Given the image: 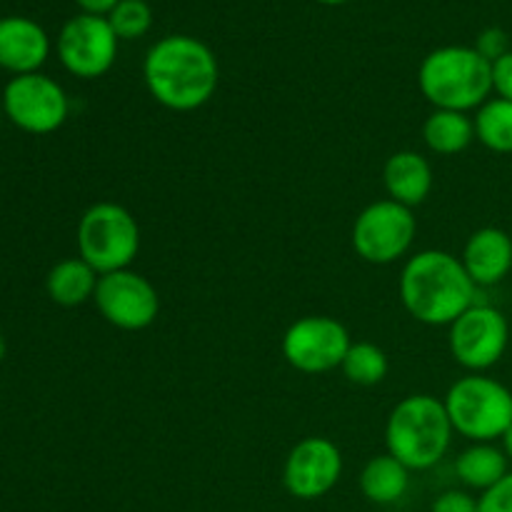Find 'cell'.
<instances>
[{
  "instance_id": "cell-1",
  "label": "cell",
  "mask_w": 512,
  "mask_h": 512,
  "mask_svg": "<svg viewBox=\"0 0 512 512\" xmlns=\"http://www.w3.org/2000/svg\"><path fill=\"white\" fill-rule=\"evenodd\" d=\"M145 88L175 113H193L210 103L220 83L218 58L193 35H165L143 60Z\"/></svg>"
},
{
  "instance_id": "cell-2",
  "label": "cell",
  "mask_w": 512,
  "mask_h": 512,
  "mask_svg": "<svg viewBox=\"0 0 512 512\" xmlns=\"http://www.w3.org/2000/svg\"><path fill=\"white\" fill-rule=\"evenodd\" d=\"M400 300L410 318L430 328H448L470 305L478 285L463 260L448 250H420L405 260L398 280Z\"/></svg>"
},
{
  "instance_id": "cell-3",
  "label": "cell",
  "mask_w": 512,
  "mask_h": 512,
  "mask_svg": "<svg viewBox=\"0 0 512 512\" xmlns=\"http://www.w3.org/2000/svg\"><path fill=\"white\" fill-rule=\"evenodd\" d=\"M453 423L435 395H405L388 415L385 448L408 470H430L448 455Z\"/></svg>"
},
{
  "instance_id": "cell-4",
  "label": "cell",
  "mask_w": 512,
  "mask_h": 512,
  "mask_svg": "<svg viewBox=\"0 0 512 512\" xmlns=\"http://www.w3.org/2000/svg\"><path fill=\"white\" fill-rule=\"evenodd\" d=\"M418 88L433 108L470 113L493 95V63L468 45H445L423 58Z\"/></svg>"
},
{
  "instance_id": "cell-5",
  "label": "cell",
  "mask_w": 512,
  "mask_h": 512,
  "mask_svg": "<svg viewBox=\"0 0 512 512\" xmlns=\"http://www.w3.org/2000/svg\"><path fill=\"white\" fill-rule=\"evenodd\" d=\"M443 403L455 433L470 443H495L512 425V390L485 373L455 380Z\"/></svg>"
},
{
  "instance_id": "cell-6",
  "label": "cell",
  "mask_w": 512,
  "mask_h": 512,
  "mask_svg": "<svg viewBox=\"0 0 512 512\" xmlns=\"http://www.w3.org/2000/svg\"><path fill=\"white\" fill-rule=\"evenodd\" d=\"M78 255L98 275L128 270L140 253V225L125 205L93 203L78 220Z\"/></svg>"
},
{
  "instance_id": "cell-7",
  "label": "cell",
  "mask_w": 512,
  "mask_h": 512,
  "mask_svg": "<svg viewBox=\"0 0 512 512\" xmlns=\"http://www.w3.org/2000/svg\"><path fill=\"white\" fill-rule=\"evenodd\" d=\"M415 235H418V220L413 208L385 198L360 210L353 223L350 243L365 263L393 265L410 253Z\"/></svg>"
},
{
  "instance_id": "cell-8",
  "label": "cell",
  "mask_w": 512,
  "mask_h": 512,
  "mask_svg": "<svg viewBox=\"0 0 512 512\" xmlns=\"http://www.w3.org/2000/svg\"><path fill=\"white\" fill-rule=\"evenodd\" d=\"M3 110L23 133L50 135L68 120L70 100L63 85L48 75H13L3 90Z\"/></svg>"
},
{
  "instance_id": "cell-9",
  "label": "cell",
  "mask_w": 512,
  "mask_h": 512,
  "mask_svg": "<svg viewBox=\"0 0 512 512\" xmlns=\"http://www.w3.org/2000/svg\"><path fill=\"white\" fill-rule=\"evenodd\" d=\"M448 330L450 355L468 373H485L498 365L510 343L508 318L493 305H470Z\"/></svg>"
},
{
  "instance_id": "cell-10",
  "label": "cell",
  "mask_w": 512,
  "mask_h": 512,
  "mask_svg": "<svg viewBox=\"0 0 512 512\" xmlns=\"http://www.w3.org/2000/svg\"><path fill=\"white\" fill-rule=\"evenodd\" d=\"M350 343L348 328L340 320L330 315H305L285 330L280 350L293 370L320 375L343 365Z\"/></svg>"
},
{
  "instance_id": "cell-11",
  "label": "cell",
  "mask_w": 512,
  "mask_h": 512,
  "mask_svg": "<svg viewBox=\"0 0 512 512\" xmlns=\"http://www.w3.org/2000/svg\"><path fill=\"white\" fill-rule=\"evenodd\" d=\"M93 303L105 323L125 333L150 328L160 313V295L155 285L130 268L100 275Z\"/></svg>"
},
{
  "instance_id": "cell-12",
  "label": "cell",
  "mask_w": 512,
  "mask_h": 512,
  "mask_svg": "<svg viewBox=\"0 0 512 512\" xmlns=\"http://www.w3.org/2000/svg\"><path fill=\"white\" fill-rule=\"evenodd\" d=\"M58 58L75 78L95 80L113 68L118 58V35L105 15L80 13L60 30Z\"/></svg>"
},
{
  "instance_id": "cell-13",
  "label": "cell",
  "mask_w": 512,
  "mask_h": 512,
  "mask_svg": "<svg viewBox=\"0 0 512 512\" xmlns=\"http://www.w3.org/2000/svg\"><path fill=\"white\" fill-rule=\"evenodd\" d=\"M343 478V453L323 435L293 445L283 463V488L298 500H320Z\"/></svg>"
},
{
  "instance_id": "cell-14",
  "label": "cell",
  "mask_w": 512,
  "mask_h": 512,
  "mask_svg": "<svg viewBox=\"0 0 512 512\" xmlns=\"http://www.w3.org/2000/svg\"><path fill=\"white\" fill-rule=\"evenodd\" d=\"M50 55L48 33L35 20L0 18V68L13 75L40 73Z\"/></svg>"
},
{
  "instance_id": "cell-15",
  "label": "cell",
  "mask_w": 512,
  "mask_h": 512,
  "mask_svg": "<svg viewBox=\"0 0 512 512\" xmlns=\"http://www.w3.org/2000/svg\"><path fill=\"white\" fill-rule=\"evenodd\" d=\"M465 270L478 288H493L503 283L512 270V238L500 228H480L465 243Z\"/></svg>"
},
{
  "instance_id": "cell-16",
  "label": "cell",
  "mask_w": 512,
  "mask_h": 512,
  "mask_svg": "<svg viewBox=\"0 0 512 512\" xmlns=\"http://www.w3.org/2000/svg\"><path fill=\"white\" fill-rule=\"evenodd\" d=\"M433 165L418 150H398L385 160L383 185L390 200L405 205V208H418L428 200L433 190Z\"/></svg>"
},
{
  "instance_id": "cell-17",
  "label": "cell",
  "mask_w": 512,
  "mask_h": 512,
  "mask_svg": "<svg viewBox=\"0 0 512 512\" xmlns=\"http://www.w3.org/2000/svg\"><path fill=\"white\" fill-rule=\"evenodd\" d=\"M100 275L83 258H65L50 268L45 278V290L50 300L60 308H78L95 298Z\"/></svg>"
},
{
  "instance_id": "cell-18",
  "label": "cell",
  "mask_w": 512,
  "mask_h": 512,
  "mask_svg": "<svg viewBox=\"0 0 512 512\" xmlns=\"http://www.w3.org/2000/svg\"><path fill=\"white\" fill-rule=\"evenodd\" d=\"M410 473L398 458L390 453L375 455L360 470V493L375 505H393L405 498L410 488Z\"/></svg>"
},
{
  "instance_id": "cell-19",
  "label": "cell",
  "mask_w": 512,
  "mask_h": 512,
  "mask_svg": "<svg viewBox=\"0 0 512 512\" xmlns=\"http://www.w3.org/2000/svg\"><path fill=\"white\" fill-rule=\"evenodd\" d=\"M510 460L495 443H470L455 460V475L470 490H488L510 473Z\"/></svg>"
},
{
  "instance_id": "cell-20",
  "label": "cell",
  "mask_w": 512,
  "mask_h": 512,
  "mask_svg": "<svg viewBox=\"0 0 512 512\" xmlns=\"http://www.w3.org/2000/svg\"><path fill=\"white\" fill-rule=\"evenodd\" d=\"M423 140L435 155H458L468 150L475 140V123L470 113L460 110H438L425 118Z\"/></svg>"
},
{
  "instance_id": "cell-21",
  "label": "cell",
  "mask_w": 512,
  "mask_h": 512,
  "mask_svg": "<svg viewBox=\"0 0 512 512\" xmlns=\"http://www.w3.org/2000/svg\"><path fill=\"white\" fill-rule=\"evenodd\" d=\"M475 140L500 155L512 153V103L503 98H490L473 115Z\"/></svg>"
},
{
  "instance_id": "cell-22",
  "label": "cell",
  "mask_w": 512,
  "mask_h": 512,
  "mask_svg": "<svg viewBox=\"0 0 512 512\" xmlns=\"http://www.w3.org/2000/svg\"><path fill=\"white\" fill-rule=\"evenodd\" d=\"M340 370L348 378V383L360 385V388H373V385H380L388 378L390 363L380 345L358 340V343H350Z\"/></svg>"
},
{
  "instance_id": "cell-23",
  "label": "cell",
  "mask_w": 512,
  "mask_h": 512,
  "mask_svg": "<svg viewBox=\"0 0 512 512\" xmlns=\"http://www.w3.org/2000/svg\"><path fill=\"white\" fill-rule=\"evenodd\" d=\"M110 28L115 30L118 40H135L143 38L153 25V10L145 0H120L108 15Z\"/></svg>"
},
{
  "instance_id": "cell-24",
  "label": "cell",
  "mask_w": 512,
  "mask_h": 512,
  "mask_svg": "<svg viewBox=\"0 0 512 512\" xmlns=\"http://www.w3.org/2000/svg\"><path fill=\"white\" fill-rule=\"evenodd\" d=\"M478 512H512V473L480 493Z\"/></svg>"
},
{
  "instance_id": "cell-25",
  "label": "cell",
  "mask_w": 512,
  "mask_h": 512,
  "mask_svg": "<svg viewBox=\"0 0 512 512\" xmlns=\"http://www.w3.org/2000/svg\"><path fill=\"white\" fill-rule=\"evenodd\" d=\"M473 48L478 50L488 63H495V60H500L503 55L510 53V38L503 28H488L478 35Z\"/></svg>"
},
{
  "instance_id": "cell-26",
  "label": "cell",
  "mask_w": 512,
  "mask_h": 512,
  "mask_svg": "<svg viewBox=\"0 0 512 512\" xmlns=\"http://www.w3.org/2000/svg\"><path fill=\"white\" fill-rule=\"evenodd\" d=\"M430 512H478V498L468 490H445L433 500Z\"/></svg>"
},
{
  "instance_id": "cell-27",
  "label": "cell",
  "mask_w": 512,
  "mask_h": 512,
  "mask_svg": "<svg viewBox=\"0 0 512 512\" xmlns=\"http://www.w3.org/2000/svg\"><path fill=\"white\" fill-rule=\"evenodd\" d=\"M493 93L512 103V50L493 63Z\"/></svg>"
},
{
  "instance_id": "cell-28",
  "label": "cell",
  "mask_w": 512,
  "mask_h": 512,
  "mask_svg": "<svg viewBox=\"0 0 512 512\" xmlns=\"http://www.w3.org/2000/svg\"><path fill=\"white\" fill-rule=\"evenodd\" d=\"M75 3L83 8V13H90V15H108L110 10L115 8V5L120 3V0H75Z\"/></svg>"
},
{
  "instance_id": "cell-29",
  "label": "cell",
  "mask_w": 512,
  "mask_h": 512,
  "mask_svg": "<svg viewBox=\"0 0 512 512\" xmlns=\"http://www.w3.org/2000/svg\"><path fill=\"white\" fill-rule=\"evenodd\" d=\"M500 443H503V445H500V448H503V453L508 455V460L512 463V425L508 428V433H505L503 438H500Z\"/></svg>"
},
{
  "instance_id": "cell-30",
  "label": "cell",
  "mask_w": 512,
  "mask_h": 512,
  "mask_svg": "<svg viewBox=\"0 0 512 512\" xmlns=\"http://www.w3.org/2000/svg\"><path fill=\"white\" fill-rule=\"evenodd\" d=\"M5 353H8V345H5V338H3V335H0V363H3Z\"/></svg>"
},
{
  "instance_id": "cell-31",
  "label": "cell",
  "mask_w": 512,
  "mask_h": 512,
  "mask_svg": "<svg viewBox=\"0 0 512 512\" xmlns=\"http://www.w3.org/2000/svg\"><path fill=\"white\" fill-rule=\"evenodd\" d=\"M318 3H323V5H343V3H348V0H318Z\"/></svg>"
}]
</instances>
